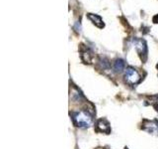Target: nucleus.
I'll use <instances>...</instances> for the list:
<instances>
[{
  "instance_id": "1",
  "label": "nucleus",
  "mask_w": 158,
  "mask_h": 149,
  "mask_svg": "<svg viewBox=\"0 0 158 149\" xmlns=\"http://www.w3.org/2000/svg\"><path fill=\"white\" fill-rule=\"evenodd\" d=\"M73 120L78 127H84V128L91 126L93 122L91 114L85 111H80L76 112L73 116Z\"/></svg>"
},
{
  "instance_id": "2",
  "label": "nucleus",
  "mask_w": 158,
  "mask_h": 149,
  "mask_svg": "<svg viewBox=\"0 0 158 149\" xmlns=\"http://www.w3.org/2000/svg\"><path fill=\"white\" fill-rule=\"evenodd\" d=\"M125 79L127 84H135L137 83H139L140 81V74L135 69H133L131 67L127 68L126 73H125Z\"/></svg>"
},
{
  "instance_id": "3",
  "label": "nucleus",
  "mask_w": 158,
  "mask_h": 149,
  "mask_svg": "<svg viewBox=\"0 0 158 149\" xmlns=\"http://www.w3.org/2000/svg\"><path fill=\"white\" fill-rule=\"evenodd\" d=\"M144 130L148 131L149 133H153L158 135V122L157 121H145L143 124Z\"/></svg>"
},
{
  "instance_id": "4",
  "label": "nucleus",
  "mask_w": 158,
  "mask_h": 149,
  "mask_svg": "<svg viewBox=\"0 0 158 149\" xmlns=\"http://www.w3.org/2000/svg\"><path fill=\"white\" fill-rule=\"evenodd\" d=\"M135 49L136 51L138 52V54L140 55V56H146V53H147V47H146V43L144 40H135Z\"/></svg>"
},
{
  "instance_id": "5",
  "label": "nucleus",
  "mask_w": 158,
  "mask_h": 149,
  "mask_svg": "<svg viewBox=\"0 0 158 149\" xmlns=\"http://www.w3.org/2000/svg\"><path fill=\"white\" fill-rule=\"evenodd\" d=\"M97 130L101 132L109 133L111 131V129H110V126H109V123L105 119H100V120H98L97 122Z\"/></svg>"
},
{
  "instance_id": "6",
  "label": "nucleus",
  "mask_w": 158,
  "mask_h": 149,
  "mask_svg": "<svg viewBox=\"0 0 158 149\" xmlns=\"http://www.w3.org/2000/svg\"><path fill=\"white\" fill-rule=\"evenodd\" d=\"M87 17L91 20V21L96 25V26H98L99 28H103L104 27V23H103V20L100 16H98V15L96 14H88Z\"/></svg>"
},
{
  "instance_id": "7",
  "label": "nucleus",
  "mask_w": 158,
  "mask_h": 149,
  "mask_svg": "<svg viewBox=\"0 0 158 149\" xmlns=\"http://www.w3.org/2000/svg\"><path fill=\"white\" fill-rule=\"evenodd\" d=\"M125 69V62L122 59H118L114 64V71L116 73H121Z\"/></svg>"
},
{
  "instance_id": "8",
  "label": "nucleus",
  "mask_w": 158,
  "mask_h": 149,
  "mask_svg": "<svg viewBox=\"0 0 158 149\" xmlns=\"http://www.w3.org/2000/svg\"><path fill=\"white\" fill-rule=\"evenodd\" d=\"M153 22H154V23H158V15H155V16L153 17Z\"/></svg>"
},
{
  "instance_id": "9",
  "label": "nucleus",
  "mask_w": 158,
  "mask_h": 149,
  "mask_svg": "<svg viewBox=\"0 0 158 149\" xmlns=\"http://www.w3.org/2000/svg\"><path fill=\"white\" fill-rule=\"evenodd\" d=\"M154 107H155V109H156V111H158V102L155 103V106H154Z\"/></svg>"
},
{
  "instance_id": "10",
  "label": "nucleus",
  "mask_w": 158,
  "mask_h": 149,
  "mask_svg": "<svg viewBox=\"0 0 158 149\" xmlns=\"http://www.w3.org/2000/svg\"><path fill=\"white\" fill-rule=\"evenodd\" d=\"M157 69H158V65H157Z\"/></svg>"
}]
</instances>
